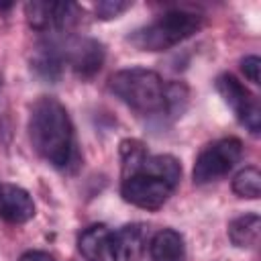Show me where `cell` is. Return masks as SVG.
I'll use <instances>...</instances> for the list:
<instances>
[{"mask_svg": "<svg viewBox=\"0 0 261 261\" xmlns=\"http://www.w3.org/2000/svg\"><path fill=\"white\" fill-rule=\"evenodd\" d=\"M110 92L141 116L161 122L175 120L188 108L190 92L181 82H165L157 71L128 67L116 71L108 82Z\"/></svg>", "mask_w": 261, "mask_h": 261, "instance_id": "1", "label": "cell"}, {"mask_svg": "<svg viewBox=\"0 0 261 261\" xmlns=\"http://www.w3.org/2000/svg\"><path fill=\"white\" fill-rule=\"evenodd\" d=\"M29 139L39 157L51 167L71 171L80 165L73 122L67 108L53 96H41L31 106Z\"/></svg>", "mask_w": 261, "mask_h": 261, "instance_id": "2", "label": "cell"}, {"mask_svg": "<svg viewBox=\"0 0 261 261\" xmlns=\"http://www.w3.org/2000/svg\"><path fill=\"white\" fill-rule=\"evenodd\" d=\"M181 179V165L173 155H145L133 169L122 173L120 196L124 202L159 210L175 192Z\"/></svg>", "mask_w": 261, "mask_h": 261, "instance_id": "3", "label": "cell"}, {"mask_svg": "<svg viewBox=\"0 0 261 261\" xmlns=\"http://www.w3.org/2000/svg\"><path fill=\"white\" fill-rule=\"evenodd\" d=\"M204 24V16L184 8H171L151 22L135 29L126 41L139 51H167L194 37Z\"/></svg>", "mask_w": 261, "mask_h": 261, "instance_id": "4", "label": "cell"}, {"mask_svg": "<svg viewBox=\"0 0 261 261\" xmlns=\"http://www.w3.org/2000/svg\"><path fill=\"white\" fill-rule=\"evenodd\" d=\"M243 157V143L237 137H224L206 145L194 163V184L204 186L224 177Z\"/></svg>", "mask_w": 261, "mask_h": 261, "instance_id": "5", "label": "cell"}, {"mask_svg": "<svg viewBox=\"0 0 261 261\" xmlns=\"http://www.w3.org/2000/svg\"><path fill=\"white\" fill-rule=\"evenodd\" d=\"M214 86H216V92L226 102V106L237 116V120L251 135L257 137L261 130V108H259L257 96L251 94L249 88L243 86V82H239L232 73H220L214 80Z\"/></svg>", "mask_w": 261, "mask_h": 261, "instance_id": "6", "label": "cell"}, {"mask_svg": "<svg viewBox=\"0 0 261 261\" xmlns=\"http://www.w3.org/2000/svg\"><path fill=\"white\" fill-rule=\"evenodd\" d=\"M24 12L31 29L45 35H61L80 20L82 8L73 2H29Z\"/></svg>", "mask_w": 261, "mask_h": 261, "instance_id": "7", "label": "cell"}, {"mask_svg": "<svg viewBox=\"0 0 261 261\" xmlns=\"http://www.w3.org/2000/svg\"><path fill=\"white\" fill-rule=\"evenodd\" d=\"M104 57V45L96 39H65V63L84 80H90L100 71Z\"/></svg>", "mask_w": 261, "mask_h": 261, "instance_id": "8", "label": "cell"}, {"mask_svg": "<svg viewBox=\"0 0 261 261\" xmlns=\"http://www.w3.org/2000/svg\"><path fill=\"white\" fill-rule=\"evenodd\" d=\"M63 67H65V39L49 35L35 47L33 59H31V69L41 80L55 82L61 77Z\"/></svg>", "mask_w": 261, "mask_h": 261, "instance_id": "9", "label": "cell"}, {"mask_svg": "<svg viewBox=\"0 0 261 261\" xmlns=\"http://www.w3.org/2000/svg\"><path fill=\"white\" fill-rule=\"evenodd\" d=\"M35 200L24 188L0 181V220L8 224H24L35 216Z\"/></svg>", "mask_w": 261, "mask_h": 261, "instance_id": "10", "label": "cell"}, {"mask_svg": "<svg viewBox=\"0 0 261 261\" xmlns=\"http://www.w3.org/2000/svg\"><path fill=\"white\" fill-rule=\"evenodd\" d=\"M147 226L126 224L110 232L108 239V259L112 261H135L147 249Z\"/></svg>", "mask_w": 261, "mask_h": 261, "instance_id": "11", "label": "cell"}, {"mask_svg": "<svg viewBox=\"0 0 261 261\" xmlns=\"http://www.w3.org/2000/svg\"><path fill=\"white\" fill-rule=\"evenodd\" d=\"M149 255L153 261H184L186 241L177 230L161 228L149 241Z\"/></svg>", "mask_w": 261, "mask_h": 261, "instance_id": "12", "label": "cell"}, {"mask_svg": "<svg viewBox=\"0 0 261 261\" xmlns=\"http://www.w3.org/2000/svg\"><path fill=\"white\" fill-rule=\"evenodd\" d=\"M108 239L110 230L104 224H92L84 228L77 237V251L86 261H106L108 259Z\"/></svg>", "mask_w": 261, "mask_h": 261, "instance_id": "13", "label": "cell"}, {"mask_svg": "<svg viewBox=\"0 0 261 261\" xmlns=\"http://www.w3.org/2000/svg\"><path fill=\"white\" fill-rule=\"evenodd\" d=\"M259 230H261V218L259 214H243L228 222V239L239 249H257L259 245Z\"/></svg>", "mask_w": 261, "mask_h": 261, "instance_id": "14", "label": "cell"}, {"mask_svg": "<svg viewBox=\"0 0 261 261\" xmlns=\"http://www.w3.org/2000/svg\"><path fill=\"white\" fill-rule=\"evenodd\" d=\"M232 192L239 198L247 200H257L261 194V171L255 165L243 167L234 177H232Z\"/></svg>", "mask_w": 261, "mask_h": 261, "instance_id": "15", "label": "cell"}, {"mask_svg": "<svg viewBox=\"0 0 261 261\" xmlns=\"http://www.w3.org/2000/svg\"><path fill=\"white\" fill-rule=\"evenodd\" d=\"M133 6V2H120V0H104L96 4V16L102 20H110L120 16L124 10H128Z\"/></svg>", "mask_w": 261, "mask_h": 261, "instance_id": "16", "label": "cell"}, {"mask_svg": "<svg viewBox=\"0 0 261 261\" xmlns=\"http://www.w3.org/2000/svg\"><path fill=\"white\" fill-rule=\"evenodd\" d=\"M259 67H261V59L257 55H247L241 61V69H243L245 77L253 84H259Z\"/></svg>", "mask_w": 261, "mask_h": 261, "instance_id": "17", "label": "cell"}, {"mask_svg": "<svg viewBox=\"0 0 261 261\" xmlns=\"http://www.w3.org/2000/svg\"><path fill=\"white\" fill-rule=\"evenodd\" d=\"M18 261H55V257L49 255L47 251H27L20 255Z\"/></svg>", "mask_w": 261, "mask_h": 261, "instance_id": "18", "label": "cell"}]
</instances>
